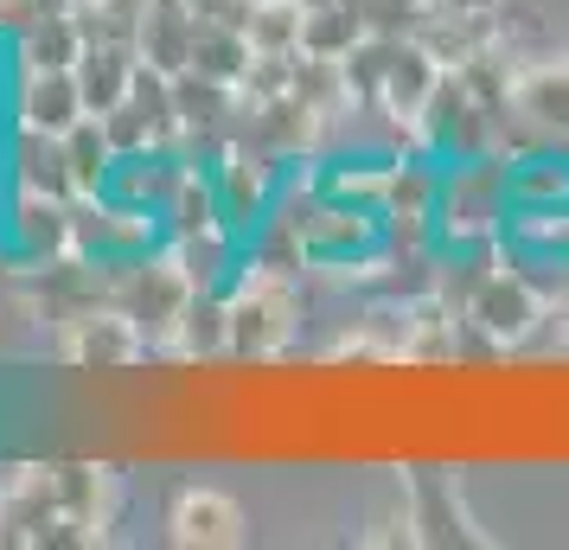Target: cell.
Returning a JSON list of instances; mask_svg holds the SVG:
<instances>
[{
  "instance_id": "6da1fadb",
  "label": "cell",
  "mask_w": 569,
  "mask_h": 550,
  "mask_svg": "<svg viewBox=\"0 0 569 550\" xmlns=\"http://www.w3.org/2000/svg\"><path fill=\"white\" fill-rule=\"evenodd\" d=\"M512 218L506 192V154H467L441 160V199H436V231L448 237H492Z\"/></svg>"
},
{
  "instance_id": "8fae6325",
  "label": "cell",
  "mask_w": 569,
  "mask_h": 550,
  "mask_svg": "<svg viewBox=\"0 0 569 550\" xmlns=\"http://www.w3.org/2000/svg\"><path fill=\"white\" fill-rule=\"evenodd\" d=\"M410 512H416V524H422V531H416L422 544H455V538H467L461 512H455V493H448V480H416Z\"/></svg>"
},
{
  "instance_id": "52a82bcc",
  "label": "cell",
  "mask_w": 569,
  "mask_h": 550,
  "mask_svg": "<svg viewBox=\"0 0 569 550\" xmlns=\"http://www.w3.org/2000/svg\"><path fill=\"white\" fill-rule=\"evenodd\" d=\"M250 58H257V46H250L243 27H231V20H192V71H206L218 83H243Z\"/></svg>"
},
{
  "instance_id": "3957f363",
  "label": "cell",
  "mask_w": 569,
  "mask_h": 550,
  "mask_svg": "<svg viewBox=\"0 0 569 550\" xmlns=\"http://www.w3.org/2000/svg\"><path fill=\"white\" fill-rule=\"evenodd\" d=\"M90 116L78 90V71H32L20 64V103H13V122L20 129H46V134H71Z\"/></svg>"
},
{
  "instance_id": "9c48e42d",
  "label": "cell",
  "mask_w": 569,
  "mask_h": 550,
  "mask_svg": "<svg viewBox=\"0 0 569 550\" xmlns=\"http://www.w3.org/2000/svg\"><path fill=\"white\" fill-rule=\"evenodd\" d=\"M365 32H371L365 27V13L359 7H346V0H339V7H308V20H301V52L308 58H333L339 64Z\"/></svg>"
},
{
  "instance_id": "7c38bea8",
  "label": "cell",
  "mask_w": 569,
  "mask_h": 550,
  "mask_svg": "<svg viewBox=\"0 0 569 550\" xmlns=\"http://www.w3.org/2000/svg\"><path fill=\"white\" fill-rule=\"evenodd\" d=\"M429 7H448V13H492L499 0H429Z\"/></svg>"
},
{
  "instance_id": "8992f818",
  "label": "cell",
  "mask_w": 569,
  "mask_h": 550,
  "mask_svg": "<svg viewBox=\"0 0 569 550\" xmlns=\"http://www.w3.org/2000/svg\"><path fill=\"white\" fill-rule=\"evenodd\" d=\"M134 64H141L134 46H83V58H78L83 109H90V116H103V109L122 103V97H129V83H134Z\"/></svg>"
},
{
  "instance_id": "ba28073f",
  "label": "cell",
  "mask_w": 569,
  "mask_h": 550,
  "mask_svg": "<svg viewBox=\"0 0 569 550\" xmlns=\"http://www.w3.org/2000/svg\"><path fill=\"white\" fill-rule=\"evenodd\" d=\"M64 154H71V180H78V199H103L109 167H116V141L103 134L97 116H83L78 129L64 134Z\"/></svg>"
},
{
  "instance_id": "4fadbf2b",
  "label": "cell",
  "mask_w": 569,
  "mask_h": 550,
  "mask_svg": "<svg viewBox=\"0 0 569 550\" xmlns=\"http://www.w3.org/2000/svg\"><path fill=\"white\" fill-rule=\"evenodd\" d=\"M557 320H569V282H563V294H557Z\"/></svg>"
},
{
  "instance_id": "277c9868",
  "label": "cell",
  "mask_w": 569,
  "mask_h": 550,
  "mask_svg": "<svg viewBox=\"0 0 569 550\" xmlns=\"http://www.w3.org/2000/svg\"><path fill=\"white\" fill-rule=\"evenodd\" d=\"M436 83H441L436 52H429L422 39H397V46H390L385 90H378V109L397 116V122H416V116L429 109V97H436Z\"/></svg>"
},
{
  "instance_id": "7a4b0ae2",
  "label": "cell",
  "mask_w": 569,
  "mask_h": 550,
  "mask_svg": "<svg viewBox=\"0 0 569 550\" xmlns=\"http://www.w3.org/2000/svg\"><path fill=\"white\" fill-rule=\"evenodd\" d=\"M461 320H473L499 352H518V346H531L543 327L557 320V308H550V294H543L538 282H525L518 269H492L487 282L473 289Z\"/></svg>"
},
{
  "instance_id": "5b68a950",
  "label": "cell",
  "mask_w": 569,
  "mask_h": 550,
  "mask_svg": "<svg viewBox=\"0 0 569 550\" xmlns=\"http://www.w3.org/2000/svg\"><path fill=\"white\" fill-rule=\"evenodd\" d=\"M173 538L180 544H237L243 538V512L218 487H186L173 499Z\"/></svg>"
},
{
  "instance_id": "30bf717a",
  "label": "cell",
  "mask_w": 569,
  "mask_h": 550,
  "mask_svg": "<svg viewBox=\"0 0 569 550\" xmlns=\"http://www.w3.org/2000/svg\"><path fill=\"white\" fill-rule=\"evenodd\" d=\"M301 20H308V7L301 0H250V46L257 52H301Z\"/></svg>"
}]
</instances>
